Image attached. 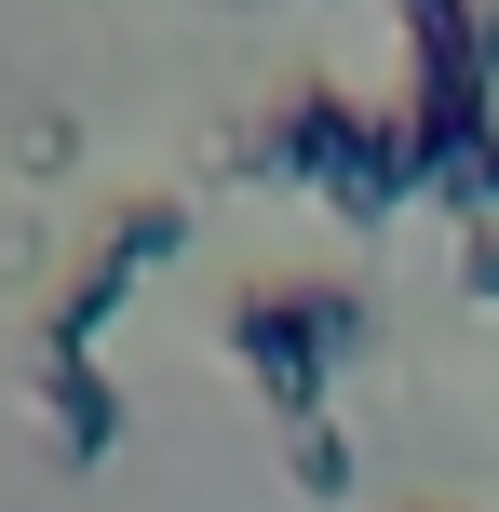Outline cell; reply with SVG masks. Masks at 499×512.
<instances>
[{
	"mask_svg": "<svg viewBox=\"0 0 499 512\" xmlns=\"http://www.w3.org/2000/svg\"><path fill=\"white\" fill-rule=\"evenodd\" d=\"M176 243H189V203H176V189H135V203H108V230H95V256H122V270H162Z\"/></svg>",
	"mask_w": 499,
	"mask_h": 512,
	"instance_id": "277c9868",
	"label": "cell"
},
{
	"mask_svg": "<svg viewBox=\"0 0 499 512\" xmlns=\"http://www.w3.org/2000/svg\"><path fill=\"white\" fill-rule=\"evenodd\" d=\"M27 378H41V418H54L68 459H108L122 445V378H95V364H27Z\"/></svg>",
	"mask_w": 499,
	"mask_h": 512,
	"instance_id": "3957f363",
	"label": "cell"
},
{
	"mask_svg": "<svg viewBox=\"0 0 499 512\" xmlns=\"http://www.w3.org/2000/svg\"><path fill=\"white\" fill-rule=\"evenodd\" d=\"M365 122H378V108L351 95V81H297V95L270 108V122H243L216 162H230V176H284V189H311V203H324V189H338V162L365 149Z\"/></svg>",
	"mask_w": 499,
	"mask_h": 512,
	"instance_id": "7a4b0ae2",
	"label": "cell"
},
{
	"mask_svg": "<svg viewBox=\"0 0 499 512\" xmlns=\"http://www.w3.org/2000/svg\"><path fill=\"white\" fill-rule=\"evenodd\" d=\"M459 283H473V297L499 310V216H486V230H459Z\"/></svg>",
	"mask_w": 499,
	"mask_h": 512,
	"instance_id": "8992f818",
	"label": "cell"
},
{
	"mask_svg": "<svg viewBox=\"0 0 499 512\" xmlns=\"http://www.w3.org/2000/svg\"><path fill=\"white\" fill-rule=\"evenodd\" d=\"M284 486L297 499H351V432H338V418H297V432H284Z\"/></svg>",
	"mask_w": 499,
	"mask_h": 512,
	"instance_id": "5b68a950",
	"label": "cell"
},
{
	"mask_svg": "<svg viewBox=\"0 0 499 512\" xmlns=\"http://www.w3.org/2000/svg\"><path fill=\"white\" fill-rule=\"evenodd\" d=\"M378 351V310L351 297V283H243L230 297V364L257 378V405L284 418H324V391H338V364Z\"/></svg>",
	"mask_w": 499,
	"mask_h": 512,
	"instance_id": "6da1fadb",
	"label": "cell"
}]
</instances>
